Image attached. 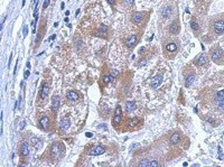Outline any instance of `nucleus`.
<instances>
[{"label": "nucleus", "instance_id": "1", "mask_svg": "<svg viewBox=\"0 0 224 167\" xmlns=\"http://www.w3.org/2000/svg\"><path fill=\"white\" fill-rule=\"evenodd\" d=\"M211 58L216 64H224V52L219 47L214 48L211 51Z\"/></svg>", "mask_w": 224, "mask_h": 167}, {"label": "nucleus", "instance_id": "2", "mask_svg": "<svg viewBox=\"0 0 224 167\" xmlns=\"http://www.w3.org/2000/svg\"><path fill=\"white\" fill-rule=\"evenodd\" d=\"M51 151H52V154L53 155H55V157L59 158V157H62V156L64 155V147H63L62 145L55 143V144L52 145Z\"/></svg>", "mask_w": 224, "mask_h": 167}, {"label": "nucleus", "instance_id": "3", "mask_svg": "<svg viewBox=\"0 0 224 167\" xmlns=\"http://www.w3.org/2000/svg\"><path fill=\"white\" fill-rule=\"evenodd\" d=\"M213 30H214V34H216V35L223 34L224 33V20L223 19L216 20L213 24Z\"/></svg>", "mask_w": 224, "mask_h": 167}, {"label": "nucleus", "instance_id": "4", "mask_svg": "<svg viewBox=\"0 0 224 167\" xmlns=\"http://www.w3.org/2000/svg\"><path fill=\"white\" fill-rule=\"evenodd\" d=\"M121 119H122L121 108H120V106H118L117 109H115V112H114V117H113V119H112V123H113V126H114L115 128H117L118 125H120Z\"/></svg>", "mask_w": 224, "mask_h": 167}, {"label": "nucleus", "instance_id": "5", "mask_svg": "<svg viewBox=\"0 0 224 167\" xmlns=\"http://www.w3.org/2000/svg\"><path fill=\"white\" fill-rule=\"evenodd\" d=\"M104 153H105V149L102 146H95L89 150V154L91 156H98V155H102Z\"/></svg>", "mask_w": 224, "mask_h": 167}, {"label": "nucleus", "instance_id": "6", "mask_svg": "<svg viewBox=\"0 0 224 167\" xmlns=\"http://www.w3.org/2000/svg\"><path fill=\"white\" fill-rule=\"evenodd\" d=\"M139 166H145V167H157L159 166V164L157 163V160H149V159H142L139 164Z\"/></svg>", "mask_w": 224, "mask_h": 167}, {"label": "nucleus", "instance_id": "7", "mask_svg": "<svg viewBox=\"0 0 224 167\" xmlns=\"http://www.w3.org/2000/svg\"><path fill=\"white\" fill-rule=\"evenodd\" d=\"M207 63H208V58H207V56L205 54H201L200 56H197L196 60H195V64L198 65V66L205 65V64H207Z\"/></svg>", "mask_w": 224, "mask_h": 167}, {"label": "nucleus", "instance_id": "8", "mask_svg": "<svg viewBox=\"0 0 224 167\" xmlns=\"http://www.w3.org/2000/svg\"><path fill=\"white\" fill-rule=\"evenodd\" d=\"M163 80H164V79H163V75H157V76H155L154 79H152V81H151V88H152V89H157L160 84H161Z\"/></svg>", "mask_w": 224, "mask_h": 167}, {"label": "nucleus", "instance_id": "9", "mask_svg": "<svg viewBox=\"0 0 224 167\" xmlns=\"http://www.w3.org/2000/svg\"><path fill=\"white\" fill-rule=\"evenodd\" d=\"M138 43V36H136V35H132V36H130L128 39L126 40V44H127V46L128 47H133L136 44Z\"/></svg>", "mask_w": 224, "mask_h": 167}, {"label": "nucleus", "instance_id": "10", "mask_svg": "<svg viewBox=\"0 0 224 167\" xmlns=\"http://www.w3.org/2000/svg\"><path fill=\"white\" fill-rule=\"evenodd\" d=\"M59 106H61V98L58 95L53 96V100H52V108H53V110L54 111L58 110Z\"/></svg>", "mask_w": 224, "mask_h": 167}, {"label": "nucleus", "instance_id": "11", "mask_svg": "<svg viewBox=\"0 0 224 167\" xmlns=\"http://www.w3.org/2000/svg\"><path fill=\"white\" fill-rule=\"evenodd\" d=\"M70 126H71V120L69 118H64V119H62V121L59 122V128L62 130H67L70 128Z\"/></svg>", "mask_w": 224, "mask_h": 167}, {"label": "nucleus", "instance_id": "12", "mask_svg": "<svg viewBox=\"0 0 224 167\" xmlns=\"http://www.w3.org/2000/svg\"><path fill=\"white\" fill-rule=\"evenodd\" d=\"M144 17H145V15L142 13H136L133 15V17H132V20H133L134 24H139V23L142 21Z\"/></svg>", "mask_w": 224, "mask_h": 167}, {"label": "nucleus", "instance_id": "13", "mask_svg": "<svg viewBox=\"0 0 224 167\" xmlns=\"http://www.w3.org/2000/svg\"><path fill=\"white\" fill-rule=\"evenodd\" d=\"M39 123L44 129H47L48 126H49V119H48V117L47 116H43L39 119Z\"/></svg>", "mask_w": 224, "mask_h": 167}, {"label": "nucleus", "instance_id": "14", "mask_svg": "<svg viewBox=\"0 0 224 167\" xmlns=\"http://www.w3.org/2000/svg\"><path fill=\"white\" fill-rule=\"evenodd\" d=\"M66 98L69 100H71V101H76V100H78L80 96H78V94L76 93L75 91H70V92H67Z\"/></svg>", "mask_w": 224, "mask_h": 167}, {"label": "nucleus", "instance_id": "15", "mask_svg": "<svg viewBox=\"0 0 224 167\" xmlns=\"http://www.w3.org/2000/svg\"><path fill=\"white\" fill-rule=\"evenodd\" d=\"M48 91H49V86H48V84H44L42 86V90H40V98L42 99H45L48 94Z\"/></svg>", "mask_w": 224, "mask_h": 167}, {"label": "nucleus", "instance_id": "16", "mask_svg": "<svg viewBox=\"0 0 224 167\" xmlns=\"http://www.w3.org/2000/svg\"><path fill=\"white\" fill-rule=\"evenodd\" d=\"M20 153H21V155H24V156H27L29 154V148H28V144L27 143H22L21 144Z\"/></svg>", "mask_w": 224, "mask_h": 167}, {"label": "nucleus", "instance_id": "17", "mask_svg": "<svg viewBox=\"0 0 224 167\" xmlns=\"http://www.w3.org/2000/svg\"><path fill=\"white\" fill-rule=\"evenodd\" d=\"M179 139H181V133L179 132L174 133V135L171 136V138H170V144L171 145H176V144H178Z\"/></svg>", "mask_w": 224, "mask_h": 167}, {"label": "nucleus", "instance_id": "18", "mask_svg": "<svg viewBox=\"0 0 224 167\" xmlns=\"http://www.w3.org/2000/svg\"><path fill=\"white\" fill-rule=\"evenodd\" d=\"M134 109H136V103L132 102V101H128L126 103V110L127 112H131V111H133Z\"/></svg>", "mask_w": 224, "mask_h": 167}, {"label": "nucleus", "instance_id": "19", "mask_svg": "<svg viewBox=\"0 0 224 167\" xmlns=\"http://www.w3.org/2000/svg\"><path fill=\"white\" fill-rule=\"evenodd\" d=\"M30 143H32V145L34 147H40V144H42V141H40V139L39 138H37V137H32V139H30Z\"/></svg>", "mask_w": 224, "mask_h": 167}, {"label": "nucleus", "instance_id": "20", "mask_svg": "<svg viewBox=\"0 0 224 167\" xmlns=\"http://www.w3.org/2000/svg\"><path fill=\"white\" fill-rule=\"evenodd\" d=\"M194 80H195V76H194L193 74H190V75H188L187 77H186V81H185V86H187V88H188V86H190Z\"/></svg>", "mask_w": 224, "mask_h": 167}, {"label": "nucleus", "instance_id": "21", "mask_svg": "<svg viewBox=\"0 0 224 167\" xmlns=\"http://www.w3.org/2000/svg\"><path fill=\"white\" fill-rule=\"evenodd\" d=\"M178 29H179L178 24H177V23H173V24L170 25L169 32L171 33V34H177V33H178Z\"/></svg>", "mask_w": 224, "mask_h": 167}, {"label": "nucleus", "instance_id": "22", "mask_svg": "<svg viewBox=\"0 0 224 167\" xmlns=\"http://www.w3.org/2000/svg\"><path fill=\"white\" fill-rule=\"evenodd\" d=\"M166 50L168 52H176L177 51V45L176 44H174V43H169V44H167L166 45Z\"/></svg>", "mask_w": 224, "mask_h": 167}, {"label": "nucleus", "instance_id": "23", "mask_svg": "<svg viewBox=\"0 0 224 167\" xmlns=\"http://www.w3.org/2000/svg\"><path fill=\"white\" fill-rule=\"evenodd\" d=\"M161 15H163L164 18H168L171 15V8H170V7H166V8L163 10Z\"/></svg>", "mask_w": 224, "mask_h": 167}, {"label": "nucleus", "instance_id": "24", "mask_svg": "<svg viewBox=\"0 0 224 167\" xmlns=\"http://www.w3.org/2000/svg\"><path fill=\"white\" fill-rule=\"evenodd\" d=\"M190 27H192V29H193L194 32H197V30H198V24H197L195 20H192V21H190Z\"/></svg>", "mask_w": 224, "mask_h": 167}, {"label": "nucleus", "instance_id": "25", "mask_svg": "<svg viewBox=\"0 0 224 167\" xmlns=\"http://www.w3.org/2000/svg\"><path fill=\"white\" fill-rule=\"evenodd\" d=\"M138 123H139V120H138L137 118H134V119L129 120V122H128V126H131V127H133V126H137Z\"/></svg>", "mask_w": 224, "mask_h": 167}, {"label": "nucleus", "instance_id": "26", "mask_svg": "<svg viewBox=\"0 0 224 167\" xmlns=\"http://www.w3.org/2000/svg\"><path fill=\"white\" fill-rule=\"evenodd\" d=\"M112 80H113V76H112V75H105V76H103V82L107 83V84L110 83Z\"/></svg>", "mask_w": 224, "mask_h": 167}, {"label": "nucleus", "instance_id": "27", "mask_svg": "<svg viewBox=\"0 0 224 167\" xmlns=\"http://www.w3.org/2000/svg\"><path fill=\"white\" fill-rule=\"evenodd\" d=\"M49 1H51V0H45V1H44V3H43V8L44 9H46L47 7H48V5H49Z\"/></svg>", "mask_w": 224, "mask_h": 167}, {"label": "nucleus", "instance_id": "28", "mask_svg": "<svg viewBox=\"0 0 224 167\" xmlns=\"http://www.w3.org/2000/svg\"><path fill=\"white\" fill-rule=\"evenodd\" d=\"M29 74H30V72H29V69H28V70H26V71H25V74H24L25 79H27V77L29 76Z\"/></svg>", "mask_w": 224, "mask_h": 167}, {"label": "nucleus", "instance_id": "29", "mask_svg": "<svg viewBox=\"0 0 224 167\" xmlns=\"http://www.w3.org/2000/svg\"><path fill=\"white\" fill-rule=\"evenodd\" d=\"M25 125H26V122H25V121H22L21 123H20V127H19V129H20V130H22V129L25 128Z\"/></svg>", "mask_w": 224, "mask_h": 167}, {"label": "nucleus", "instance_id": "30", "mask_svg": "<svg viewBox=\"0 0 224 167\" xmlns=\"http://www.w3.org/2000/svg\"><path fill=\"white\" fill-rule=\"evenodd\" d=\"M107 1L109 2L111 6H114V5H115V0H107Z\"/></svg>", "mask_w": 224, "mask_h": 167}, {"label": "nucleus", "instance_id": "31", "mask_svg": "<svg viewBox=\"0 0 224 167\" xmlns=\"http://www.w3.org/2000/svg\"><path fill=\"white\" fill-rule=\"evenodd\" d=\"M76 47H77V50L80 51V47L82 48V42H77L76 43Z\"/></svg>", "mask_w": 224, "mask_h": 167}, {"label": "nucleus", "instance_id": "32", "mask_svg": "<svg viewBox=\"0 0 224 167\" xmlns=\"http://www.w3.org/2000/svg\"><path fill=\"white\" fill-rule=\"evenodd\" d=\"M27 33H28V30H27V27H24V37H26V36H27Z\"/></svg>", "mask_w": 224, "mask_h": 167}, {"label": "nucleus", "instance_id": "33", "mask_svg": "<svg viewBox=\"0 0 224 167\" xmlns=\"http://www.w3.org/2000/svg\"><path fill=\"white\" fill-rule=\"evenodd\" d=\"M40 38H42V35H40V34H39L38 36H37V39H36V42H37V43H38V42H39V40H40Z\"/></svg>", "mask_w": 224, "mask_h": 167}, {"label": "nucleus", "instance_id": "34", "mask_svg": "<svg viewBox=\"0 0 224 167\" xmlns=\"http://www.w3.org/2000/svg\"><path fill=\"white\" fill-rule=\"evenodd\" d=\"M92 136H93V133H91V132H88L86 133V137H89V138H91Z\"/></svg>", "mask_w": 224, "mask_h": 167}, {"label": "nucleus", "instance_id": "35", "mask_svg": "<svg viewBox=\"0 0 224 167\" xmlns=\"http://www.w3.org/2000/svg\"><path fill=\"white\" fill-rule=\"evenodd\" d=\"M126 2H127V3H129V5H131V3L133 2V0H126Z\"/></svg>", "mask_w": 224, "mask_h": 167}, {"label": "nucleus", "instance_id": "36", "mask_svg": "<svg viewBox=\"0 0 224 167\" xmlns=\"http://www.w3.org/2000/svg\"><path fill=\"white\" fill-rule=\"evenodd\" d=\"M114 75H118V72L117 71H112V76H114Z\"/></svg>", "mask_w": 224, "mask_h": 167}, {"label": "nucleus", "instance_id": "37", "mask_svg": "<svg viewBox=\"0 0 224 167\" xmlns=\"http://www.w3.org/2000/svg\"><path fill=\"white\" fill-rule=\"evenodd\" d=\"M55 37H56V35H52V37L49 38V40H53V39H55Z\"/></svg>", "mask_w": 224, "mask_h": 167}, {"label": "nucleus", "instance_id": "38", "mask_svg": "<svg viewBox=\"0 0 224 167\" xmlns=\"http://www.w3.org/2000/svg\"><path fill=\"white\" fill-rule=\"evenodd\" d=\"M26 66H27V69H30V64H29V63H27V64H26Z\"/></svg>", "mask_w": 224, "mask_h": 167}, {"label": "nucleus", "instance_id": "39", "mask_svg": "<svg viewBox=\"0 0 224 167\" xmlns=\"http://www.w3.org/2000/svg\"><path fill=\"white\" fill-rule=\"evenodd\" d=\"M78 14H80V9H77V10H76V13H75V15H76V16H77V15H78Z\"/></svg>", "mask_w": 224, "mask_h": 167}]
</instances>
